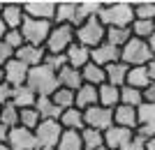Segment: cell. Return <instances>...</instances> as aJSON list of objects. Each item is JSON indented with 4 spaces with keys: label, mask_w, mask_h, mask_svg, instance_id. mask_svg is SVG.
I'll return each instance as SVG.
<instances>
[{
    "label": "cell",
    "mask_w": 155,
    "mask_h": 150,
    "mask_svg": "<svg viewBox=\"0 0 155 150\" xmlns=\"http://www.w3.org/2000/svg\"><path fill=\"white\" fill-rule=\"evenodd\" d=\"M100 21L107 28H130L134 23V2H125V0L104 2Z\"/></svg>",
    "instance_id": "6da1fadb"
},
{
    "label": "cell",
    "mask_w": 155,
    "mask_h": 150,
    "mask_svg": "<svg viewBox=\"0 0 155 150\" xmlns=\"http://www.w3.org/2000/svg\"><path fill=\"white\" fill-rule=\"evenodd\" d=\"M28 85H30L37 97H51L53 92L60 88L58 83V74L49 69L46 65H39V67H32L30 74H28Z\"/></svg>",
    "instance_id": "7a4b0ae2"
},
{
    "label": "cell",
    "mask_w": 155,
    "mask_h": 150,
    "mask_svg": "<svg viewBox=\"0 0 155 150\" xmlns=\"http://www.w3.org/2000/svg\"><path fill=\"white\" fill-rule=\"evenodd\" d=\"M153 51L146 39H139V37H132L127 44L120 49V60L130 67H141V65H148L153 60Z\"/></svg>",
    "instance_id": "3957f363"
},
{
    "label": "cell",
    "mask_w": 155,
    "mask_h": 150,
    "mask_svg": "<svg viewBox=\"0 0 155 150\" xmlns=\"http://www.w3.org/2000/svg\"><path fill=\"white\" fill-rule=\"evenodd\" d=\"M74 35H77L79 44L88 46V49H95L102 42H107V26L100 21V16H95V19H88L81 26L74 28Z\"/></svg>",
    "instance_id": "277c9868"
},
{
    "label": "cell",
    "mask_w": 155,
    "mask_h": 150,
    "mask_svg": "<svg viewBox=\"0 0 155 150\" xmlns=\"http://www.w3.org/2000/svg\"><path fill=\"white\" fill-rule=\"evenodd\" d=\"M53 21H39V19H28L23 21V26H21V33H23V39H26V44H35V46H44L49 35L53 30Z\"/></svg>",
    "instance_id": "5b68a950"
},
{
    "label": "cell",
    "mask_w": 155,
    "mask_h": 150,
    "mask_svg": "<svg viewBox=\"0 0 155 150\" xmlns=\"http://www.w3.org/2000/svg\"><path fill=\"white\" fill-rule=\"evenodd\" d=\"M74 42H77L74 26H53L44 49H46V53H67V49H70Z\"/></svg>",
    "instance_id": "8992f818"
},
{
    "label": "cell",
    "mask_w": 155,
    "mask_h": 150,
    "mask_svg": "<svg viewBox=\"0 0 155 150\" xmlns=\"http://www.w3.org/2000/svg\"><path fill=\"white\" fill-rule=\"evenodd\" d=\"M63 125L60 120H42L39 127L35 129V136H37V143H39V150L42 148H56L63 136Z\"/></svg>",
    "instance_id": "52a82bcc"
},
{
    "label": "cell",
    "mask_w": 155,
    "mask_h": 150,
    "mask_svg": "<svg viewBox=\"0 0 155 150\" xmlns=\"http://www.w3.org/2000/svg\"><path fill=\"white\" fill-rule=\"evenodd\" d=\"M86 118V127L91 129H100V132H107L109 127H114V111L111 109H104V106H91L84 111Z\"/></svg>",
    "instance_id": "ba28073f"
},
{
    "label": "cell",
    "mask_w": 155,
    "mask_h": 150,
    "mask_svg": "<svg viewBox=\"0 0 155 150\" xmlns=\"http://www.w3.org/2000/svg\"><path fill=\"white\" fill-rule=\"evenodd\" d=\"M56 0H26L23 2V12L28 19H39V21H53L56 16Z\"/></svg>",
    "instance_id": "9c48e42d"
},
{
    "label": "cell",
    "mask_w": 155,
    "mask_h": 150,
    "mask_svg": "<svg viewBox=\"0 0 155 150\" xmlns=\"http://www.w3.org/2000/svg\"><path fill=\"white\" fill-rule=\"evenodd\" d=\"M7 145L12 150H39L37 136L32 129H26V127H14L9 129V139H7Z\"/></svg>",
    "instance_id": "30bf717a"
},
{
    "label": "cell",
    "mask_w": 155,
    "mask_h": 150,
    "mask_svg": "<svg viewBox=\"0 0 155 150\" xmlns=\"http://www.w3.org/2000/svg\"><path fill=\"white\" fill-rule=\"evenodd\" d=\"M2 69H5V81L12 85V88H19V85H26L28 83L30 67H28L26 62H21L19 58H12L9 62H5Z\"/></svg>",
    "instance_id": "8fae6325"
},
{
    "label": "cell",
    "mask_w": 155,
    "mask_h": 150,
    "mask_svg": "<svg viewBox=\"0 0 155 150\" xmlns=\"http://www.w3.org/2000/svg\"><path fill=\"white\" fill-rule=\"evenodd\" d=\"M118 60H120V49L109 44V42H102L100 46L91 49V62L100 67H109L111 62H118Z\"/></svg>",
    "instance_id": "7c38bea8"
},
{
    "label": "cell",
    "mask_w": 155,
    "mask_h": 150,
    "mask_svg": "<svg viewBox=\"0 0 155 150\" xmlns=\"http://www.w3.org/2000/svg\"><path fill=\"white\" fill-rule=\"evenodd\" d=\"M134 134H137V132L114 125V127H109V129L104 132V145H107V148H111V150H123L125 145L134 139Z\"/></svg>",
    "instance_id": "4fadbf2b"
},
{
    "label": "cell",
    "mask_w": 155,
    "mask_h": 150,
    "mask_svg": "<svg viewBox=\"0 0 155 150\" xmlns=\"http://www.w3.org/2000/svg\"><path fill=\"white\" fill-rule=\"evenodd\" d=\"M0 19L5 21V26L9 30H21L23 21H26V12H23V2H5Z\"/></svg>",
    "instance_id": "5bb4252c"
},
{
    "label": "cell",
    "mask_w": 155,
    "mask_h": 150,
    "mask_svg": "<svg viewBox=\"0 0 155 150\" xmlns=\"http://www.w3.org/2000/svg\"><path fill=\"white\" fill-rule=\"evenodd\" d=\"M114 125L137 132V129H139V116H137V109H134V106H127V104H118L116 109H114Z\"/></svg>",
    "instance_id": "9a60e30c"
},
{
    "label": "cell",
    "mask_w": 155,
    "mask_h": 150,
    "mask_svg": "<svg viewBox=\"0 0 155 150\" xmlns=\"http://www.w3.org/2000/svg\"><path fill=\"white\" fill-rule=\"evenodd\" d=\"M14 58H19L21 62H26V65L32 69V67L44 65L46 49H44V46H35V44H26V46H21L19 51L14 53Z\"/></svg>",
    "instance_id": "2e32d148"
},
{
    "label": "cell",
    "mask_w": 155,
    "mask_h": 150,
    "mask_svg": "<svg viewBox=\"0 0 155 150\" xmlns=\"http://www.w3.org/2000/svg\"><path fill=\"white\" fill-rule=\"evenodd\" d=\"M56 26H77V2L72 0H60L53 16Z\"/></svg>",
    "instance_id": "e0dca14e"
},
{
    "label": "cell",
    "mask_w": 155,
    "mask_h": 150,
    "mask_svg": "<svg viewBox=\"0 0 155 150\" xmlns=\"http://www.w3.org/2000/svg\"><path fill=\"white\" fill-rule=\"evenodd\" d=\"M74 99H77V109L86 111V109H91V106H97V104H100V92H97L95 85L84 83L77 92H74Z\"/></svg>",
    "instance_id": "ac0fdd59"
},
{
    "label": "cell",
    "mask_w": 155,
    "mask_h": 150,
    "mask_svg": "<svg viewBox=\"0 0 155 150\" xmlns=\"http://www.w3.org/2000/svg\"><path fill=\"white\" fill-rule=\"evenodd\" d=\"M67 62H70V67H74V69H84L88 62H91V49L84 44H79V42H74V44L67 49Z\"/></svg>",
    "instance_id": "d6986e66"
},
{
    "label": "cell",
    "mask_w": 155,
    "mask_h": 150,
    "mask_svg": "<svg viewBox=\"0 0 155 150\" xmlns=\"http://www.w3.org/2000/svg\"><path fill=\"white\" fill-rule=\"evenodd\" d=\"M102 7H104V2H100V0H81V2H77V26H81V23L88 21V19L100 16Z\"/></svg>",
    "instance_id": "ffe728a7"
},
{
    "label": "cell",
    "mask_w": 155,
    "mask_h": 150,
    "mask_svg": "<svg viewBox=\"0 0 155 150\" xmlns=\"http://www.w3.org/2000/svg\"><path fill=\"white\" fill-rule=\"evenodd\" d=\"M12 104L16 106V109H32V106L37 104V95H35V90H32L30 85H19V88H14V95H12Z\"/></svg>",
    "instance_id": "44dd1931"
},
{
    "label": "cell",
    "mask_w": 155,
    "mask_h": 150,
    "mask_svg": "<svg viewBox=\"0 0 155 150\" xmlns=\"http://www.w3.org/2000/svg\"><path fill=\"white\" fill-rule=\"evenodd\" d=\"M150 72H148V65H141V67H130L127 72V83L130 88H137V90H146L150 85Z\"/></svg>",
    "instance_id": "7402d4cb"
},
{
    "label": "cell",
    "mask_w": 155,
    "mask_h": 150,
    "mask_svg": "<svg viewBox=\"0 0 155 150\" xmlns=\"http://www.w3.org/2000/svg\"><path fill=\"white\" fill-rule=\"evenodd\" d=\"M60 125H63V129L84 132V129H86V118H84V111H81V109H77V106H72V109L63 111V116H60Z\"/></svg>",
    "instance_id": "603a6c76"
},
{
    "label": "cell",
    "mask_w": 155,
    "mask_h": 150,
    "mask_svg": "<svg viewBox=\"0 0 155 150\" xmlns=\"http://www.w3.org/2000/svg\"><path fill=\"white\" fill-rule=\"evenodd\" d=\"M58 83L60 88H67V90H74L77 92L81 85H84V76H81V69H74V67H65L58 72Z\"/></svg>",
    "instance_id": "cb8c5ba5"
},
{
    "label": "cell",
    "mask_w": 155,
    "mask_h": 150,
    "mask_svg": "<svg viewBox=\"0 0 155 150\" xmlns=\"http://www.w3.org/2000/svg\"><path fill=\"white\" fill-rule=\"evenodd\" d=\"M97 92H100V106H104V109H111V111H114V109L120 104V88H118V85L102 83L97 88Z\"/></svg>",
    "instance_id": "d4e9b609"
},
{
    "label": "cell",
    "mask_w": 155,
    "mask_h": 150,
    "mask_svg": "<svg viewBox=\"0 0 155 150\" xmlns=\"http://www.w3.org/2000/svg\"><path fill=\"white\" fill-rule=\"evenodd\" d=\"M107 69V83L111 85H118V88H123L127 83V72H130V65H125L123 60H118V62H111L109 67H104Z\"/></svg>",
    "instance_id": "484cf974"
},
{
    "label": "cell",
    "mask_w": 155,
    "mask_h": 150,
    "mask_svg": "<svg viewBox=\"0 0 155 150\" xmlns=\"http://www.w3.org/2000/svg\"><path fill=\"white\" fill-rule=\"evenodd\" d=\"M81 76H84V83H91V85H95V88L107 83V69L95 65V62H88V65L81 69Z\"/></svg>",
    "instance_id": "4316f807"
},
{
    "label": "cell",
    "mask_w": 155,
    "mask_h": 150,
    "mask_svg": "<svg viewBox=\"0 0 155 150\" xmlns=\"http://www.w3.org/2000/svg\"><path fill=\"white\" fill-rule=\"evenodd\" d=\"M35 109L39 111L42 120H60V116H63V111L56 106V102H53L51 97H37Z\"/></svg>",
    "instance_id": "83f0119b"
},
{
    "label": "cell",
    "mask_w": 155,
    "mask_h": 150,
    "mask_svg": "<svg viewBox=\"0 0 155 150\" xmlns=\"http://www.w3.org/2000/svg\"><path fill=\"white\" fill-rule=\"evenodd\" d=\"M56 148H58V150H86L84 148V136H81V132L65 129Z\"/></svg>",
    "instance_id": "f1b7e54d"
},
{
    "label": "cell",
    "mask_w": 155,
    "mask_h": 150,
    "mask_svg": "<svg viewBox=\"0 0 155 150\" xmlns=\"http://www.w3.org/2000/svg\"><path fill=\"white\" fill-rule=\"evenodd\" d=\"M81 136H84V148L86 150H102L104 148V132L86 127L81 132Z\"/></svg>",
    "instance_id": "f546056e"
},
{
    "label": "cell",
    "mask_w": 155,
    "mask_h": 150,
    "mask_svg": "<svg viewBox=\"0 0 155 150\" xmlns=\"http://www.w3.org/2000/svg\"><path fill=\"white\" fill-rule=\"evenodd\" d=\"M19 120H21V111L12 104V102L5 104V106H0V123L5 125V127L14 129V127H19Z\"/></svg>",
    "instance_id": "4dcf8cb0"
},
{
    "label": "cell",
    "mask_w": 155,
    "mask_h": 150,
    "mask_svg": "<svg viewBox=\"0 0 155 150\" xmlns=\"http://www.w3.org/2000/svg\"><path fill=\"white\" fill-rule=\"evenodd\" d=\"M130 39H132V30L130 28H107V42L109 44L123 49Z\"/></svg>",
    "instance_id": "1f68e13d"
},
{
    "label": "cell",
    "mask_w": 155,
    "mask_h": 150,
    "mask_svg": "<svg viewBox=\"0 0 155 150\" xmlns=\"http://www.w3.org/2000/svg\"><path fill=\"white\" fill-rule=\"evenodd\" d=\"M51 99L56 102L60 111H67L72 106H77V99H74V90H67V88H58V90L51 95Z\"/></svg>",
    "instance_id": "d6a6232c"
},
{
    "label": "cell",
    "mask_w": 155,
    "mask_h": 150,
    "mask_svg": "<svg viewBox=\"0 0 155 150\" xmlns=\"http://www.w3.org/2000/svg\"><path fill=\"white\" fill-rule=\"evenodd\" d=\"M130 30H132V37H139V39H146V42H148V39L155 35V21L134 19V23L130 26Z\"/></svg>",
    "instance_id": "836d02e7"
},
{
    "label": "cell",
    "mask_w": 155,
    "mask_h": 150,
    "mask_svg": "<svg viewBox=\"0 0 155 150\" xmlns=\"http://www.w3.org/2000/svg\"><path fill=\"white\" fill-rule=\"evenodd\" d=\"M120 104H127V106H139L143 104V90H137V88H130V85H123L120 88Z\"/></svg>",
    "instance_id": "e575fe53"
},
{
    "label": "cell",
    "mask_w": 155,
    "mask_h": 150,
    "mask_svg": "<svg viewBox=\"0 0 155 150\" xmlns=\"http://www.w3.org/2000/svg\"><path fill=\"white\" fill-rule=\"evenodd\" d=\"M134 19L155 21V0H139V2H134Z\"/></svg>",
    "instance_id": "d590c367"
},
{
    "label": "cell",
    "mask_w": 155,
    "mask_h": 150,
    "mask_svg": "<svg viewBox=\"0 0 155 150\" xmlns=\"http://www.w3.org/2000/svg\"><path fill=\"white\" fill-rule=\"evenodd\" d=\"M39 123H42V116H39V111L35 109V106H32V109H21V120H19L21 127L35 132L39 127Z\"/></svg>",
    "instance_id": "8d00e7d4"
},
{
    "label": "cell",
    "mask_w": 155,
    "mask_h": 150,
    "mask_svg": "<svg viewBox=\"0 0 155 150\" xmlns=\"http://www.w3.org/2000/svg\"><path fill=\"white\" fill-rule=\"evenodd\" d=\"M44 65L49 67V69H53V72L58 74L60 69H65V67L70 65V62H67V56H65V53H46Z\"/></svg>",
    "instance_id": "74e56055"
},
{
    "label": "cell",
    "mask_w": 155,
    "mask_h": 150,
    "mask_svg": "<svg viewBox=\"0 0 155 150\" xmlns=\"http://www.w3.org/2000/svg\"><path fill=\"white\" fill-rule=\"evenodd\" d=\"M137 116H139V125L155 123V104L153 102H143V104L137 109Z\"/></svg>",
    "instance_id": "f35d334b"
},
{
    "label": "cell",
    "mask_w": 155,
    "mask_h": 150,
    "mask_svg": "<svg viewBox=\"0 0 155 150\" xmlns=\"http://www.w3.org/2000/svg\"><path fill=\"white\" fill-rule=\"evenodd\" d=\"M5 44L12 49L14 53L19 51L21 46H26V39H23V33L21 30H9V33L5 35Z\"/></svg>",
    "instance_id": "ab89813d"
},
{
    "label": "cell",
    "mask_w": 155,
    "mask_h": 150,
    "mask_svg": "<svg viewBox=\"0 0 155 150\" xmlns=\"http://www.w3.org/2000/svg\"><path fill=\"white\" fill-rule=\"evenodd\" d=\"M12 95H14V88L7 83V81H2V83H0V106L9 104V102H12Z\"/></svg>",
    "instance_id": "60d3db41"
},
{
    "label": "cell",
    "mask_w": 155,
    "mask_h": 150,
    "mask_svg": "<svg viewBox=\"0 0 155 150\" xmlns=\"http://www.w3.org/2000/svg\"><path fill=\"white\" fill-rule=\"evenodd\" d=\"M12 58H14V51H12V49H9V46L5 44V39H0V65L9 62Z\"/></svg>",
    "instance_id": "b9f144b4"
},
{
    "label": "cell",
    "mask_w": 155,
    "mask_h": 150,
    "mask_svg": "<svg viewBox=\"0 0 155 150\" xmlns=\"http://www.w3.org/2000/svg\"><path fill=\"white\" fill-rule=\"evenodd\" d=\"M123 150H146V141H143L141 136H137V134H134V139H132Z\"/></svg>",
    "instance_id": "7bdbcfd3"
},
{
    "label": "cell",
    "mask_w": 155,
    "mask_h": 150,
    "mask_svg": "<svg viewBox=\"0 0 155 150\" xmlns=\"http://www.w3.org/2000/svg\"><path fill=\"white\" fill-rule=\"evenodd\" d=\"M143 102H153L155 104V81H150V85L143 90Z\"/></svg>",
    "instance_id": "ee69618b"
},
{
    "label": "cell",
    "mask_w": 155,
    "mask_h": 150,
    "mask_svg": "<svg viewBox=\"0 0 155 150\" xmlns=\"http://www.w3.org/2000/svg\"><path fill=\"white\" fill-rule=\"evenodd\" d=\"M7 139H9V127L0 123V143H7Z\"/></svg>",
    "instance_id": "f6af8a7d"
},
{
    "label": "cell",
    "mask_w": 155,
    "mask_h": 150,
    "mask_svg": "<svg viewBox=\"0 0 155 150\" xmlns=\"http://www.w3.org/2000/svg\"><path fill=\"white\" fill-rule=\"evenodd\" d=\"M7 33H9V28L5 26V21L0 19V39H5V35H7Z\"/></svg>",
    "instance_id": "bcb514c9"
},
{
    "label": "cell",
    "mask_w": 155,
    "mask_h": 150,
    "mask_svg": "<svg viewBox=\"0 0 155 150\" xmlns=\"http://www.w3.org/2000/svg\"><path fill=\"white\" fill-rule=\"evenodd\" d=\"M148 72H150V78L155 81V58H153V60L148 62Z\"/></svg>",
    "instance_id": "7dc6e473"
},
{
    "label": "cell",
    "mask_w": 155,
    "mask_h": 150,
    "mask_svg": "<svg viewBox=\"0 0 155 150\" xmlns=\"http://www.w3.org/2000/svg\"><path fill=\"white\" fill-rule=\"evenodd\" d=\"M146 150H155V136L146 141Z\"/></svg>",
    "instance_id": "c3c4849f"
},
{
    "label": "cell",
    "mask_w": 155,
    "mask_h": 150,
    "mask_svg": "<svg viewBox=\"0 0 155 150\" xmlns=\"http://www.w3.org/2000/svg\"><path fill=\"white\" fill-rule=\"evenodd\" d=\"M148 46H150V51H153V56H155V35L148 39Z\"/></svg>",
    "instance_id": "681fc988"
},
{
    "label": "cell",
    "mask_w": 155,
    "mask_h": 150,
    "mask_svg": "<svg viewBox=\"0 0 155 150\" xmlns=\"http://www.w3.org/2000/svg\"><path fill=\"white\" fill-rule=\"evenodd\" d=\"M5 81V69H2V65H0V83Z\"/></svg>",
    "instance_id": "f907efd6"
},
{
    "label": "cell",
    "mask_w": 155,
    "mask_h": 150,
    "mask_svg": "<svg viewBox=\"0 0 155 150\" xmlns=\"http://www.w3.org/2000/svg\"><path fill=\"white\" fill-rule=\"evenodd\" d=\"M0 150H12V148H9L7 143H0Z\"/></svg>",
    "instance_id": "816d5d0a"
},
{
    "label": "cell",
    "mask_w": 155,
    "mask_h": 150,
    "mask_svg": "<svg viewBox=\"0 0 155 150\" xmlns=\"http://www.w3.org/2000/svg\"><path fill=\"white\" fill-rule=\"evenodd\" d=\"M2 7H5V2H0V14H2Z\"/></svg>",
    "instance_id": "f5cc1de1"
},
{
    "label": "cell",
    "mask_w": 155,
    "mask_h": 150,
    "mask_svg": "<svg viewBox=\"0 0 155 150\" xmlns=\"http://www.w3.org/2000/svg\"><path fill=\"white\" fill-rule=\"evenodd\" d=\"M42 150H58V148H42Z\"/></svg>",
    "instance_id": "db71d44e"
},
{
    "label": "cell",
    "mask_w": 155,
    "mask_h": 150,
    "mask_svg": "<svg viewBox=\"0 0 155 150\" xmlns=\"http://www.w3.org/2000/svg\"><path fill=\"white\" fill-rule=\"evenodd\" d=\"M102 150H111V148H107V145H104V148H102Z\"/></svg>",
    "instance_id": "11a10c76"
}]
</instances>
